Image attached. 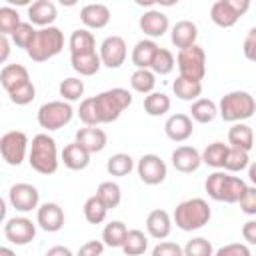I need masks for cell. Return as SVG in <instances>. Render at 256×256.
I'll return each mask as SVG.
<instances>
[{
    "instance_id": "60d3db41",
    "label": "cell",
    "mask_w": 256,
    "mask_h": 256,
    "mask_svg": "<svg viewBox=\"0 0 256 256\" xmlns=\"http://www.w3.org/2000/svg\"><path fill=\"white\" fill-rule=\"evenodd\" d=\"M174 66H176L174 54H172L170 50H166V48H158V52H156V56H154V60H152L150 70H152L154 74L166 76V74H170V72L174 70Z\"/></svg>"
},
{
    "instance_id": "f35d334b",
    "label": "cell",
    "mask_w": 256,
    "mask_h": 256,
    "mask_svg": "<svg viewBox=\"0 0 256 256\" xmlns=\"http://www.w3.org/2000/svg\"><path fill=\"white\" fill-rule=\"evenodd\" d=\"M106 214H108V208L102 204V200L96 194L90 196L84 202V218H86V222H90V224H102L106 220Z\"/></svg>"
},
{
    "instance_id": "ffe728a7",
    "label": "cell",
    "mask_w": 256,
    "mask_h": 256,
    "mask_svg": "<svg viewBox=\"0 0 256 256\" xmlns=\"http://www.w3.org/2000/svg\"><path fill=\"white\" fill-rule=\"evenodd\" d=\"M146 230L154 240H164L170 236L172 230V218L166 210L156 208L146 216Z\"/></svg>"
},
{
    "instance_id": "b9f144b4",
    "label": "cell",
    "mask_w": 256,
    "mask_h": 256,
    "mask_svg": "<svg viewBox=\"0 0 256 256\" xmlns=\"http://www.w3.org/2000/svg\"><path fill=\"white\" fill-rule=\"evenodd\" d=\"M20 24H22L20 14L14 8H10V6L0 8V34L2 36H12Z\"/></svg>"
},
{
    "instance_id": "ba28073f",
    "label": "cell",
    "mask_w": 256,
    "mask_h": 256,
    "mask_svg": "<svg viewBox=\"0 0 256 256\" xmlns=\"http://www.w3.org/2000/svg\"><path fill=\"white\" fill-rule=\"evenodd\" d=\"M74 116V108L70 106V102L64 100H52V102H44L38 108V124L52 132V130H60L62 126H66Z\"/></svg>"
},
{
    "instance_id": "30bf717a",
    "label": "cell",
    "mask_w": 256,
    "mask_h": 256,
    "mask_svg": "<svg viewBox=\"0 0 256 256\" xmlns=\"http://www.w3.org/2000/svg\"><path fill=\"white\" fill-rule=\"evenodd\" d=\"M248 8H250L248 0H216L210 8V18L216 26L230 28L240 20V16H244Z\"/></svg>"
},
{
    "instance_id": "bcb514c9",
    "label": "cell",
    "mask_w": 256,
    "mask_h": 256,
    "mask_svg": "<svg viewBox=\"0 0 256 256\" xmlns=\"http://www.w3.org/2000/svg\"><path fill=\"white\" fill-rule=\"evenodd\" d=\"M8 96H10V102H12V104H16V106H26V104H30V102L36 98V88H34V84H32V80H30V82L18 86L16 90L8 92Z\"/></svg>"
},
{
    "instance_id": "7a4b0ae2",
    "label": "cell",
    "mask_w": 256,
    "mask_h": 256,
    "mask_svg": "<svg viewBox=\"0 0 256 256\" xmlns=\"http://www.w3.org/2000/svg\"><path fill=\"white\" fill-rule=\"evenodd\" d=\"M208 196L216 202H226V204H234V202H240V198L244 196L246 192V182L238 176H230V172H222V170H216L212 172L208 178H206V184H204Z\"/></svg>"
},
{
    "instance_id": "7c38bea8",
    "label": "cell",
    "mask_w": 256,
    "mask_h": 256,
    "mask_svg": "<svg viewBox=\"0 0 256 256\" xmlns=\"http://www.w3.org/2000/svg\"><path fill=\"white\" fill-rule=\"evenodd\" d=\"M138 176L144 184L148 186H156V184H162L166 180V162L158 156V154H144L140 160H138Z\"/></svg>"
},
{
    "instance_id": "3957f363",
    "label": "cell",
    "mask_w": 256,
    "mask_h": 256,
    "mask_svg": "<svg viewBox=\"0 0 256 256\" xmlns=\"http://www.w3.org/2000/svg\"><path fill=\"white\" fill-rule=\"evenodd\" d=\"M172 218H174V224L180 230L192 232V230L204 228L210 222L212 210H210V206L204 198H188V200H184L176 206Z\"/></svg>"
},
{
    "instance_id": "d4e9b609",
    "label": "cell",
    "mask_w": 256,
    "mask_h": 256,
    "mask_svg": "<svg viewBox=\"0 0 256 256\" xmlns=\"http://www.w3.org/2000/svg\"><path fill=\"white\" fill-rule=\"evenodd\" d=\"M60 156H62L64 166L70 170H84L90 164V152L84 146H80L76 140L72 144H66Z\"/></svg>"
},
{
    "instance_id": "5bb4252c",
    "label": "cell",
    "mask_w": 256,
    "mask_h": 256,
    "mask_svg": "<svg viewBox=\"0 0 256 256\" xmlns=\"http://www.w3.org/2000/svg\"><path fill=\"white\" fill-rule=\"evenodd\" d=\"M126 42L122 36H108L102 40L100 44V60H102V66L106 68H120L126 60Z\"/></svg>"
},
{
    "instance_id": "f907efd6",
    "label": "cell",
    "mask_w": 256,
    "mask_h": 256,
    "mask_svg": "<svg viewBox=\"0 0 256 256\" xmlns=\"http://www.w3.org/2000/svg\"><path fill=\"white\" fill-rule=\"evenodd\" d=\"M214 256H252V254H250V248L246 244L232 242V244H226V246L218 248L214 252Z\"/></svg>"
},
{
    "instance_id": "8d00e7d4",
    "label": "cell",
    "mask_w": 256,
    "mask_h": 256,
    "mask_svg": "<svg viewBox=\"0 0 256 256\" xmlns=\"http://www.w3.org/2000/svg\"><path fill=\"white\" fill-rule=\"evenodd\" d=\"M148 248V236L142 232V230H128V236H126V242L122 246L124 254L126 256H140L144 254Z\"/></svg>"
},
{
    "instance_id": "7402d4cb",
    "label": "cell",
    "mask_w": 256,
    "mask_h": 256,
    "mask_svg": "<svg viewBox=\"0 0 256 256\" xmlns=\"http://www.w3.org/2000/svg\"><path fill=\"white\" fill-rule=\"evenodd\" d=\"M76 142L80 146H84L90 154H96V152H102L106 148V142H108V136L102 128H96V126H86V128H80L76 132Z\"/></svg>"
},
{
    "instance_id": "11a10c76",
    "label": "cell",
    "mask_w": 256,
    "mask_h": 256,
    "mask_svg": "<svg viewBox=\"0 0 256 256\" xmlns=\"http://www.w3.org/2000/svg\"><path fill=\"white\" fill-rule=\"evenodd\" d=\"M46 256H74L72 254V250L70 248H66V246H52V248H48V252H46Z\"/></svg>"
},
{
    "instance_id": "44dd1931",
    "label": "cell",
    "mask_w": 256,
    "mask_h": 256,
    "mask_svg": "<svg viewBox=\"0 0 256 256\" xmlns=\"http://www.w3.org/2000/svg\"><path fill=\"white\" fill-rule=\"evenodd\" d=\"M56 6L50 0H36L28 6V20L34 26H42L48 28L52 26V22L56 20Z\"/></svg>"
},
{
    "instance_id": "7bdbcfd3",
    "label": "cell",
    "mask_w": 256,
    "mask_h": 256,
    "mask_svg": "<svg viewBox=\"0 0 256 256\" xmlns=\"http://www.w3.org/2000/svg\"><path fill=\"white\" fill-rule=\"evenodd\" d=\"M248 166H250L248 152L230 146L228 156H226V162H224V170H226V172H242V170L248 168Z\"/></svg>"
},
{
    "instance_id": "8992f818",
    "label": "cell",
    "mask_w": 256,
    "mask_h": 256,
    "mask_svg": "<svg viewBox=\"0 0 256 256\" xmlns=\"http://www.w3.org/2000/svg\"><path fill=\"white\" fill-rule=\"evenodd\" d=\"M62 48H64L62 30L56 26H48V28H40L36 32V38H34L32 46L26 50V54L34 62H46V60L54 58L56 54H60Z\"/></svg>"
},
{
    "instance_id": "e0dca14e",
    "label": "cell",
    "mask_w": 256,
    "mask_h": 256,
    "mask_svg": "<svg viewBox=\"0 0 256 256\" xmlns=\"http://www.w3.org/2000/svg\"><path fill=\"white\" fill-rule=\"evenodd\" d=\"M200 164H202V154L194 146H178L172 152V166L182 174L196 172Z\"/></svg>"
},
{
    "instance_id": "f6af8a7d",
    "label": "cell",
    "mask_w": 256,
    "mask_h": 256,
    "mask_svg": "<svg viewBox=\"0 0 256 256\" xmlns=\"http://www.w3.org/2000/svg\"><path fill=\"white\" fill-rule=\"evenodd\" d=\"M184 256H214V248H212L210 240L198 236V238H192L186 242Z\"/></svg>"
},
{
    "instance_id": "6f0895ef",
    "label": "cell",
    "mask_w": 256,
    "mask_h": 256,
    "mask_svg": "<svg viewBox=\"0 0 256 256\" xmlns=\"http://www.w3.org/2000/svg\"><path fill=\"white\" fill-rule=\"evenodd\" d=\"M248 178H250V182L256 186V160L248 166Z\"/></svg>"
},
{
    "instance_id": "74e56055",
    "label": "cell",
    "mask_w": 256,
    "mask_h": 256,
    "mask_svg": "<svg viewBox=\"0 0 256 256\" xmlns=\"http://www.w3.org/2000/svg\"><path fill=\"white\" fill-rule=\"evenodd\" d=\"M144 110L148 116H164L170 110V98L164 92H152L144 98Z\"/></svg>"
},
{
    "instance_id": "4fadbf2b",
    "label": "cell",
    "mask_w": 256,
    "mask_h": 256,
    "mask_svg": "<svg viewBox=\"0 0 256 256\" xmlns=\"http://www.w3.org/2000/svg\"><path fill=\"white\" fill-rule=\"evenodd\" d=\"M8 202L12 204V208H16L18 212H32L34 208H38L40 202V192L36 190V186L26 184V182H18L10 188L8 192Z\"/></svg>"
},
{
    "instance_id": "277c9868",
    "label": "cell",
    "mask_w": 256,
    "mask_h": 256,
    "mask_svg": "<svg viewBox=\"0 0 256 256\" xmlns=\"http://www.w3.org/2000/svg\"><path fill=\"white\" fill-rule=\"evenodd\" d=\"M92 98H94V106H96L100 124H110V122L118 120L120 114L132 104V94L126 88H110Z\"/></svg>"
},
{
    "instance_id": "83f0119b",
    "label": "cell",
    "mask_w": 256,
    "mask_h": 256,
    "mask_svg": "<svg viewBox=\"0 0 256 256\" xmlns=\"http://www.w3.org/2000/svg\"><path fill=\"white\" fill-rule=\"evenodd\" d=\"M68 46H70V56L74 54H88V52H96V40L94 34L86 28H78L70 34L68 38Z\"/></svg>"
},
{
    "instance_id": "4316f807",
    "label": "cell",
    "mask_w": 256,
    "mask_h": 256,
    "mask_svg": "<svg viewBox=\"0 0 256 256\" xmlns=\"http://www.w3.org/2000/svg\"><path fill=\"white\" fill-rule=\"evenodd\" d=\"M228 142L232 148H238V150H244V152H250L254 148V132L248 124L244 122H238V124H232V128L228 130Z\"/></svg>"
},
{
    "instance_id": "484cf974",
    "label": "cell",
    "mask_w": 256,
    "mask_h": 256,
    "mask_svg": "<svg viewBox=\"0 0 256 256\" xmlns=\"http://www.w3.org/2000/svg\"><path fill=\"white\" fill-rule=\"evenodd\" d=\"M158 44L154 42V40H140V42H136V46L132 48V64L136 66V70H144V68H150L152 66V60H154V56H156V52H158Z\"/></svg>"
},
{
    "instance_id": "f1b7e54d",
    "label": "cell",
    "mask_w": 256,
    "mask_h": 256,
    "mask_svg": "<svg viewBox=\"0 0 256 256\" xmlns=\"http://www.w3.org/2000/svg\"><path fill=\"white\" fill-rule=\"evenodd\" d=\"M70 62H72V68H74L80 76H94V74L100 70V66H102L100 52L74 54V56H70Z\"/></svg>"
},
{
    "instance_id": "8fae6325",
    "label": "cell",
    "mask_w": 256,
    "mask_h": 256,
    "mask_svg": "<svg viewBox=\"0 0 256 256\" xmlns=\"http://www.w3.org/2000/svg\"><path fill=\"white\" fill-rule=\"evenodd\" d=\"M4 236H6L8 242H12L16 246H26L36 236V224L30 218H24V216L8 218L6 224H4Z\"/></svg>"
},
{
    "instance_id": "680465c9",
    "label": "cell",
    "mask_w": 256,
    "mask_h": 256,
    "mask_svg": "<svg viewBox=\"0 0 256 256\" xmlns=\"http://www.w3.org/2000/svg\"><path fill=\"white\" fill-rule=\"evenodd\" d=\"M0 256H16V254H14L8 246H2V248H0Z\"/></svg>"
},
{
    "instance_id": "ab89813d",
    "label": "cell",
    "mask_w": 256,
    "mask_h": 256,
    "mask_svg": "<svg viewBox=\"0 0 256 256\" xmlns=\"http://www.w3.org/2000/svg\"><path fill=\"white\" fill-rule=\"evenodd\" d=\"M58 92L64 102H76L84 96V82L80 78H64L58 86Z\"/></svg>"
},
{
    "instance_id": "f546056e",
    "label": "cell",
    "mask_w": 256,
    "mask_h": 256,
    "mask_svg": "<svg viewBox=\"0 0 256 256\" xmlns=\"http://www.w3.org/2000/svg\"><path fill=\"white\" fill-rule=\"evenodd\" d=\"M126 236H128V228L124 222L120 220H112L104 226L102 230V242L108 246V248H122L124 242H126Z\"/></svg>"
},
{
    "instance_id": "9c48e42d",
    "label": "cell",
    "mask_w": 256,
    "mask_h": 256,
    "mask_svg": "<svg viewBox=\"0 0 256 256\" xmlns=\"http://www.w3.org/2000/svg\"><path fill=\"white\" fill-rule=\"evenodd\" d=\"M28 136L22 132V130H10V132H4L2 138H0V154H2V160L10 166H20L26 158V154L30 152L28 150Z\"/></svg>"
},
{
    "instance_id": "9f6ffc18",
    "label": "cell",
    "mask_w": 256,
    "mask_h": 256,
    "mask_svg": "<svg viewBox=\"0 0 256 256\" xmlns=\"http://www.w3.org/2000/svg\"><path fill=\"white\" fill-rule=\"evenodd\" d=\"M0 48H2L0 60L6 62V58H8V54H10V40H8V36H2V34H0Z\"/></svg>"
},
{
    "instance_id": "836d02e7",
    "label": "cell",
    "mask_w": 256,
    "mask_h": 256,
    "mask_svg": "<svg viewBox=\"0 0 256 256\" xmlns=\"http://www.w3.org/2000/svg\"><path fill=\"white\" fill-rule=\"evenodd\" d=\"M130 86L134 92L138 94H152L154 92V86H156V74L150 70V68H144V70H134L132 76H130Z\"/></svg>"
},
{
    "instance_id": "d6a6232c",
    "label": "cell",
    "mask_w": 256,
    "mask_h": 256,
    "mask_svg": "<svg viewBox=\"0 0 256 256\" xmlns=\"http://www.w3.org/2000/svg\"><path fill=\"white\" fill-rule=\"evenodd\" d=\"M228 150H230L228 144H224V142H212V144H208V146L204 148V152H202V162L208 164V166H212V168H216V170H220V168H224Z\"/></svg>"
},
{
    "instance_id": "816d5d0a",
    "label": "cell",
    "mask_w": 256,
    "mask_h": 256,
    "mask_svg": "<svg viewBox=\"0 0 256 256\" xmlns=\"http://www.w3.org/2000/svg\"><path fill=\"white\" fill-rule=\"evenodd\" d=\"M104 242L102 240H88L84 242L80 248H78V254L76 256H102L104 252Z\"/></svg>"
},
{
    "instance_id": "52a82bcc",
    "label": "cell",
    "mask_w": 256,
    "mask_h": 256,
    "mask_svg": "<svg viewBox=\"0 0 256 256\" xmlns=\"http://www.w3.org/2000/svg\"><path fill=\"white\" fill-rule=\"evenodd\" d=\"M176 66H178V72L182 78L202 82L206 76V52H204V48L194 44L190 48L178 50Z\"/></svg>"
},
{
    "instance_id": "7dc6e473",
    "label": "cell",
    "mask_w": 256,
    "mask_h": 256,
    "mask_svg": "<svg viewBox=\"0 0 256 256\" xmlns=\"http://www.w3.org/2000/svg\"><path fill=\"white\" fill-rule=\"evenodd\" d=\"M78 118L86 124V126H98V114H96V106H94V98H84L80 102V108H78Z\"/></svg>"
},
{
    "instance_id": "6da1fadb",
    "label": "cell",
    "mask_w": 256,
    "mask_h": 256,
    "mask_svg": "<svg viewBox=\"0 0 256 256\" xmlns=\"http://www.w3.org/2000/svg\"><path fill=\"white\" fill-rule=\"evenodd\" d=\"M58 146L56 140L52 136H48L46 132H40L32 138L30 144V152H28V164L32 170H36L38 174L50 176L58 170Z\"/></svg>"
},
{
    "instance_id": "9a60e30c",
    "label": "cell",
    "mask_w": 256,
    "mask_h": 256,
    "mask_svg": "<svg viewBox=\"0 0 256 256\" xmlns=\"http://www.w3.org/2000/svg\"><path fill=\"white\" fill-rule=\"evenodd\" d=\"M36 222L44 232H58L64 226V210L56 202H44L38 206Z\"/></svg>"
},
{
    "instance_id": "c3c4849f",
    "label": "cell",
    "mask_w": 256,
    "mask_h": 256,
    "mask_svg": "<svg viewBox=\"0 0 256 256\" xmlns=\"http://www.w3.org/2000/svg\"><path fill=\"white\" fill-rule=\"evenodd\" d=\"M152 256H184V248L178 246L176 242L162 240V242H158V244L154 246Z\"/></svg>"
},
{
    "instance_id": "4dcf8cb0",
    "label": "cell",
    "mask_w": 256,
    "mask_h": 256,
    "mask_svg": "<svg viewBox=\"0 0 256 256\" xmlns=\"http://www.w3.org/2000/svg\"><path fill=\"white\" fill-rule=\"evenodd\" d=\"M218 116V106L210 98H198L190 106V118L198 124H208Z\"/></svg>"
},
{
    "instance_id": "db71d44e",
    "label": "cell",
    "mask_w": 256,
    "mask_h": 256,
    "mask_svg": "<svg viewBox=\"0 0 256 256\" xmlns=\"http://www.w3.org/2000/svg\"><path fill=\"white\" fill-rule=\"evenodd\" d=\"M242 238H244L248 244L256 246V220L244 222V226H242Z\"/></svg>"
},
{
    "instance_id": "e575fe53",
    "label": "cell",
    "mask_w": 256,
    "mask_h": 256,
    "mask_svg": "<svg viewBox=\"0 0 256 256\" xmlns=\"http://www.w3.org/2000/svg\"><path fill=\"white\" fill-rule=\"evenodd\" d=\"M96 196L102 200V204H104L108 210H114V208H118V204H120V200H122V190H120V186H118L116 182L106 180V182H102V184L98 186Z\"/></svg>"
},
{
    "instance_id": "603a6c76",
    "label": "cell",
    "mask_w": 256,
    "mask_h": 256,
    "mask_svg": "<svg viewBox=\"0 0 256 256\" xmlns=\"http://www.w3.org/2000/svg\"><path fill=\"white\" fill-rule=\"evenodd\" d=\"M196 38H198V28L194 22L190 20H180L172 26V32H170V40L172 44L178 48V50H184V48H190L196 44Z\"/></svg>"
},
{
    "instance_id": "f5cc1de1",
    "label": "cell",
    "mask_w": 256,
    "mask_h": 256,
    "mask_svg": "<svg viewBox=\"0 0 256 256\" xmlns=\"http://www.w3.org/2000/svg\"><path fill=\"white\" fill-rule=\"evenodd\" d=\"M242 50H244V56H246L248 60L256 62V26L248 30V34H246V38H244Z\"/></svg>"
},
{
    "instance_id": "2e32d148",
    "label": "cell",
    "mask_w": 256,
    "mask_h": 256,
    "mask_svg": "<svg viewBox=\"0 0 256 256\" xmlns=\"http://www.w3.org/2000/svg\"><path fill=\"white\" fill-rule=\"evenodd\" d=\"M164 132L172 142H186L194 132L190 114H182V112L172 114L164 124Z\"/></svg>"
},
{
    "instance_id": "5b68a950",
    "label": "cell",
    "mask_w": 256,
    "mask_h": 256,
    "mask_svg": "<svg viewBox=\"0 0 256 256\" xmlns=\"http://www.w3.org/2000/svg\"><path fill=\"white\" fill-rule=\"evenodd\" d=\"M254 112H256V100L252 94H248L244 90H234V92L224 94L218 104L220 118L224 122H232V124L252 118Z\"/></svg>"
},
{
    "instance_id": "cb8c5ba5",
    "label": "cell",
    "mask_w": 256,
    "mask_h": 256,
    "mask_svg": "<svg viewBox=\"0 0 256 256\" xmlns=\"http://www.w3.org/2000/svg\"><path fill=\"white\" fill-rule=\"evenodd\" d=\"M26 82H30V74L22 64H6L0 72V84L6 92H12Z\"/></svg>"
},
{
    "instance_id": "d590c367",
    "label": "cell",
    "mask_w": 256,
    "mask_h": 256,
    "mask_svg": "<svg viewBox=\"0 0 256 256\" xmlns=\"http://www.w3.org/2000/svg\"><path fill=\"white\" fill-rule=\"evenodd\" d=\"M134 168V160L130 154H124V152H118V154H112L108 160H106V170L110 176H128Z\"/></svg>"
},
{
    "instance_id": "ac0fdd59",
    "label": "cell",
    "mask_w": 256,
    "mask_h": 256,
    "mask_svg": "<svg viewBox=\"0 0 256 256\" xmlns=\"http://www.w3.org/2000/svg\"><path fill=\"white\" fill-rule=\"evenodd\" d=\"M80 20L86 26V30H100L110 22V8L106 4L94 2V4H86L80 10Z\"/></svg>"
},
{
    "instance_id": "d6986e66",
    "label": "cell",
    "mask_w": 256,
    "mask_h": 256,
    "mask_svg": "<svg viewBox=\"0 0 256 256\" xmlns=\"http://www.w3.org/2000/svg\"><path fill=\"white\" fill-rule=\"evenodd\" d=\"M138 26H140V30L146 36L160 38V36H164L168 32V26L170 24H168V16L164 12H160V10H148V12H144L140 16Z\"/></svg>"
},
{
    "instance_id": "ee69618b",
    "label": "cell",
    "mask_w": 256,
    "mask_h": 256,
    "mask_svg": "<svg viewBox=\"0 0 256 256\" xmlns=\"http://www.w3.org/2000/svg\"><path fill=\"white\" fill-rule=\"evenodd\" d=\"M36 28H34V24H30V22H22L18 28H16V32L10 36L12 38V42L18 46V48H24V50H28L30 46H32V42H34V38H36Z\"/></svg>"
},
{
    "instance_id": "1f68e13d",
    "label": "cell",
    "mask_w": 256,
    "mask_h": 256,
    "mask_svg": "<svg viewBox=\"0 0 256 256\" xmlns=\"http://www.w3.org/2000/svg\"><path fill=\"white\" fill-rule=\"evenodd\" d=\"M172 90L174 94L180 98V100H186V102H196L202 94V82H196V80H188V78H182L178 76L174 82H172Z\"/></svg>"
},
{
    "instance_id": "681fc988",
    "label": "cell",
    "mask_w": 256,
    "mask_h": 256,
    "mask_svg": "<svg viewBox=\"0 0 256 256\" xmlns=\"http://www.w3.org/2000/svg\"><path fill=\"white\" fill-rule=\"evenodd\" d=\"M238 204H240V210H242L244 214L254 216V214H256V186H248Z\"/></svg>"
}]
</instances>
